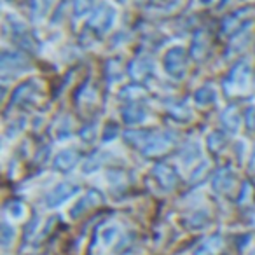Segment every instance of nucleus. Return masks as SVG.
<instances>
[{"label": "nucleus", "instance_id": "obj_1", "mask_svg": "<svg viewBox=\"0 0 255 255\" xmlns=\"http://www.w3.org/2000/svg\"><path fill=\"white\" fill-rule=\"evenodd\" d=\"M129 143L140 149L143 154L163 152L171 143V135L164 131H147V129H133L124 133Z\"/></svg>", "mask_w": 255, "mask_h": 255}, {"label": "nucleus", "instance_id": "obj_10", "mask_svg": "<svg viewBox=\"0 0 255 255\" xmlns=\"http://www.w3.org/2000/svg\"><path fill=\"white\" fill-rule=\"evenodd\" d=\"M220 247H222V241H220L219 238H208V240H205L196 248L194 255H213L219 252Z\"/></svg>", "mask_w": 255, "mask_h": 255}, {"label": "nucleus", "instance_id": "obj_13", "mask_svg": "<svg viewBox=\"0 0 255 255\" xmlns=\"http://www.w3.org/2000/svg\"><path fill=\"white\" fill-rule=\"evenodd\" d=\"M93 9V0H74V12L77 18L88 16Z\"/></svg>", "mask_w": 255, "mask_h": 255}, {"label": "nucleus", "instance_id": "obj_3", "mask_svg": "<svg viewBox=\"0 0 255 255\" xmlns=\"http://www.w3.org/2000/svg\"><path fill=\"white\" fill-rule=\"evenodd\" d=\"M114 23V9L109 7L107 4L98 5V9L95 11V14L89 19V28H93L96 33H103L110 28V25Z\"/></svg>", "mask_w": 255, "mask_h": 255}, {"label": "nucleus", "instance_id": "obj_6", "mask_svg": "<svg viewBox=\"0 0 255 255\" xmlns=\"http://www.w3.org/2000/svg\"><path fill=\"white\" fill-rule=\"evenodd\" d=\"M26 60L21 56V54L18 53H7V51H4L2 53V70L7 72V70H21V68L26 67Z\"/></svg>", "mask_w": 255, "mask_h": 255}, {"label": "nucleus", "instance_id": "obj_5", "mask_svg": "<svg viewBox=\"0 0 255 255\" xmlns=\"http://www.w3.org/2000/svg\"><path fill=\"white\" fill-rule=\"evenodd\" d=\"M154 175H156L157 182L166 189L175 187V184H177V173L173 171V168L166 166V164H157L154 168Z\"/></svg>", "mask_w": 255, "mask_h": 255}, {"label": "nucleus", "instance_id": "obj_14", "mask_svg": "<svg viewBox=\"0 0 255 255\" xmlns=\"http://www.w3.org/2000/svg\"><path fill=\"white\" fill-rule=\"evenodd\" d=\"M213 98H215V95H213V91L210 88H203L196 93V100H198L199 103H210V102H213Z\"/></svg>", "mask_w": 255, "mask_h": 255}, {"label": "nucleus", "instance_id": "obj_9", "mask_svg": "<svg viewBox=\"0 0 255 255\" xmlns=\"http://www.w3.org/2000/svg\"><path fill=\"white\" fill-rule=\"evenodd\" d=\"M123 117L128 124H138L140 121H143L145 114H143V109L138 103H131V105H128L126 109H124Z\"/></svg>", "mask_w": 255, "mask_h": 255}, {"label": "nucleus", "instance_id": "obj_15", "mask_svg": "<svg viewBox=\"0 0 255 255\" xmlns=\"http://www.w3.org/2000/svg\"><path fill=\"white\" fill-rule=\"evenodd\" d=\"M11 238H14V231H12L11 227L7 226V224H4V226H2V243L9 245Z\"/></svg>", "mask_w": 255, "mask_h": 255}, {"label": "nucleus", "instance_id": "obj_17", "mask_svg": "<svg viewBox=\"0 0 255 255\" xmlns=\"http://www.w3.org/2000/svg\"><path fill=\"white\" fill-rule=\"evenodd\" d=\"M201 2H205V4H208V2H212V0H201Z\"/></svg>", "mask_w": 255, "mask_h": 255}, {"label": "nucleus", "instance_id": "obj_12", "mask_svg": "<svg viewBox=\"0 0 255 255\" xmlns=\"http://www.w3.org/2000/svg\"><path fill=\"white\" fill-rule=\"evenodd\" d=\"M222 123H224V126H226L227 129H231V131H236L238 124H240V116H238V112L234 110V107H229V109L224 112Z\"/></svg>", "mask_w": 255, "mask_h": 255}, {"label": "nucleus", "instance_id": "obj_4", "mask_svg": "<svg viewBox=\"0 0 255 255\" xmlns=\"http://www.w3.org/2000/svg\"><path fill=\"white\" fill-rule=\"evenodd\" d=\"M77 191H79L77 185L68 184V182H63V184L56 185V187H54L53 191L47 194V199H46L47 206H51V208H54V206H60L61 203L67 201V199L70 198V196H74Z\"/></svg>", "mask_w": 255, "mask_h": 255}, {"label": "nucleus", "instance_id": "obj_2", "mask_svg": "<svg viewBox=\"0 0 255 255\" xmlns=\"http://www.w3.org/2000/svg\"><path fill=\"white\" fill-rule=\"evenodd\" d=\"M164 67H166L168 74L175 79H182L185 74V53L180 47H173L168 51L166 58H164Z\"/></svg>", "mask_w": 255, "mask_h": 255}, {"label": "nucleus", "instance_id": "obj_8", "mask_svg": "<svg viewBox=\"0 0 255 255\" xmlns=\"http://www.w3.org/2000/svg\"><path fill=\"white\" fill-rule=\"evenodd\" d=\"M150 70H152V65H150V61L145 60V58H138V60H135L129 65V74H131V77L136 79V81H143V79L150 74Z\"/></svg>", "mask_w": 255, "mask_h": 255}, {"label": "nucleus", "instance_id": "obj_7", "mask_svg": "<svg viewBox=\"0 0 255 255\" xmlns=\"http://www.w3.org/2000/svg\"><path fill=\"white\" fill-rule=\"evenodd\" d=\"M79 161V156L75 150H63L56 156L54 159V168H58L60 171H68L77 164Z\"/></svg>", "mask_w": 255, "mask_h": 255}, {"label": "nucleus", "instance_id": "obj_16", "mask_svg": "<svg viewBox=\"0 0 255 255\" xmlns=\"http://www.w3.org/2000/svg\"><path fill=\"white\" fill-rule=\"evenodd\" d=\"M96 156H98V154H95V157H91V159L86 163V171H95L96 168L102 164V159H100V157H96Z\"/></svg>", "mask_w": 255, "mask_h": 255}, {"label": "nucleus", "instance_id": "obj_11", "mask_svg": "<svg viewBox=\"0 0 255 255\" xmlns=\"http://www.w3.org/2000/svg\"><path fill=\"white\" fill-rule=\"evenodd\" d=\"M231 180H233V175H231V171L227 170H220L219 173L215 175V178H213V187H215V191L219 192H224L227 191V187H231Z\"/></svg>", "mask_w": 255, "mask_h": 255}]
</instances>
